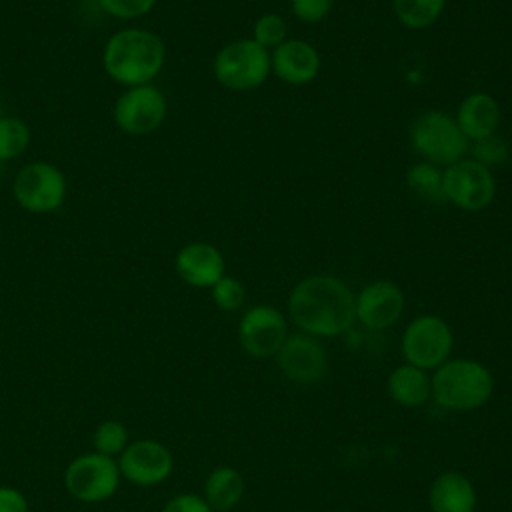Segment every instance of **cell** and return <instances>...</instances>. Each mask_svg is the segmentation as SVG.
Instances as JSON below:
<instances>
[{"label": "cell", "mask_w": 512, "mask_h": 512, "mask_svg": "<svg viewBox=\"0 0 512 512\" xmlns=\"http://www.w3.org/2000/svg\"><path fill=\"white\" fill-rule=\"evenodd\" d=\"M30 128L22 118H0V162L18 158L30 144Z\"/></svg>", "instance_id": "obj_23"}, {"label": "cell", "mask_w": 512, "mask_h": 512, "mask_svg": "<svg viewBox=\"0 0 512 512\" xmlns=\"http://www.w3.org/2000/svg\"><path fill=\"white\" fill-rule=\"evenodd\" d=\"M406 184L412 190L414 196H418L424 202H444V190H442V168L434 166L430 162H416L406 172Z\"/></svg>", "instance_id": "obj_22"}, {"label": "cell", "mask_w": 512, "mask_h": 512, "mask_svg": "<svg viewBox=\"0 0 512 512\" xmlns=\"http://www.w3.org/2000/svg\"><path fill=\"white\" fill-rule=\"evenodd\" d=\"M214 78L232 92L260 88L270 72V52L252 38H238L222 46L214 56Z\"/></svg>", "instance_id": "obj_5"}, {"label": "cell", "mask_w": 512, "mask_h": 512, "mask_svg": "<svg viewBox=\"0 0 512 512\" xmlns=\"http://www.w3.org/2000/svg\"><path fill=\"white\" fill-rule=\"evenodd\" d=\"M98 6L120 20H132L148 14L158 0H96Z\"/></svg>", "instance_id": "obj_28"}, {"label": "cell", "mask_w": 512, "mask_h": 512, "mask_svg": "<svg viewBox=\"0 0 512 512\" xmlns=\"http://www.w3.org/2000/svg\"><path fill=\"white\" fill-rule=\"evenodd\" d=\"M432 378V398L452 412H468L484 406L494 390L492 372L478 360L448 358Z\"/></svg>", "instance_id": "obj_3"}, {"label": "cell", "mask_w": 512, "mask_h": 512, "mask_svg": "<svg viewBox=\"0 0 512 512\" xmlns=\"http://www.w3.org/2000/svg\"><path fill=\"white\" fill-rule=\"evenodd\" d=\"M502 110L498 100L488 92H472L468 94L456 110V124L466 136L468 142L486 138L496 134L500 126Z\"/></svg>", "instance_id": "obj_17"}, {"label": "cell", "mask_w": 512, "mask_h": 512, "mask_svg": "<svg viewBox=\"0 0 512 512\" xmlns=\"http://www.w3.org/2000/svg\"><path fill=\"white\" fill-rule=\"evenodd\" d=\"M176 274L194 288H212L224 276V256L210 242H188L174 258Z\"/></svg>", "instance_id": "obj_16"}, {"label": "cell", "mask_w": 512, "mask_h": 512, "mask_svg": "<svg viewBox=\"0 0 512 512\" xmlns=\"http://www.w3.org/2000/svg\"><path fill=\"white\" fill-rule=\"evenodd\" d=\"M404 292L392 280H374L354 294L356 320L368 330H386L404 312Z\"/></svg>", "instance_id": "obj_13"}, {"label": "cell", "mask_w": 512, "mask_h": 512, "mask_svg": "<svg viewBox=\"0 0 512 512\" xmlns=\"http://www.w3.org/2000/svg\"><path fill=\"white\" fill-rule=\"evenodd\" d=\"M386 388L396 404L404 408H418L432 396V378L426 370L404 362L388 374Z\"/></svg>", "instance_id": "obj_19"}, {"label": "cell", "mask_w": 512, "mask_h": 512, "mask_svg": "<svg viewBox=\"0 0 512 512\" xmlns=\"http://www.w3.org/2000/svg\"><path fill=\"white\" fill-rule=\"evenodd\" d=\"M468 152H472V160H476L482 166L492 170V166H498L508 160L510 146L504 138H500L498 134H492V136L470 142Z\"/></svg>", "instance_id": "obj_25"}, {"label": "cell", "mask_w": 512, "mask_h": 512, "mask_svg": "<svg viewBox=\"0 0 512 512\" xmlns=\"http://www.w3.org/2000/svg\"><path fill=\"white\" fill-rule=\"evenodd\" d=\"M446 0H392L398 22L408 30L430 28L444 12Z\"/></svg>", "instance_id": "obj_21"}, {"label": "cell", "mask_w": 512, "mask_h": 512, "mask_svg": "<svg viewBox=\"0 0 512 512\" xmlns=\"http://www.w3.org/2000/svg\"><path fill=\"white\" fill-rule=\"evenodd\" d=\"M166 46L162 38L144 28H124L112 34L102 52L106 74L126 88L150 84L162 70Z\"/></svg>", "instance_id": "obj_2"}, {"label": "cell", "mask_w": 512, "mask_h": 512, "mask_svg": "<svg viewBox=\"0 0 512 512\" xmlns=\"http://www.w3.org/2000/svg\"><path fill=\"white\" fill-rule=\"evenodd\" d=\"M212 300L214 304L224 312L238 310L246 300V288L244 284L234 276H222L212 288Z\"/></svg>", "instance_id": "obj_27"}, {"label": "cell", "mask_w": 512, "mask_h": 512, "mask_svg": "<svg viewBox=\"0 0 512 512\" xmlns=\"http://www.w3.org/2000/svg\"><path fill=\"white\" fill-rule=\"evenodd\" d=\"M334 0H290L292 14L306 24H316L328 18L332 12Z\"/></svg>", "instance_id": "obj_29"}, {"label": "cell", "mask_w": 512, "mask_h": 512, "mask_svg": "<svg viewBox=\"0 0 512 512\" xmlns=\"http://www.w3.org/2000/svg\"><path fill=\"white\" fill-rule=\"evenodd\" d=\"M118 470L138 486H154L172 472L170 450L154 440H138L122 450Z\"/></svg>", "instance_id": "obj_14"}, {"label": "cell", "mask_w": 512, "mask_h": 512, "mask_svg": "<svg viewBox=\"0 0 512 512\" xmlns=\"http://www.w3.org/2000/svg\"><path fill=\"white\" fill-rule=\"evenodd\" d=\"M288 336L286 316L270 304L248 308L238 324V340L246 354L254 358H272Z\"/></svg>", "instance_id": "obj_11"}, {"label": "cell", "mask_w": 512, "mask_h": 512, "mask_svg": "<svg viewBox=\"0 0 512 512\" xmlns=\"http://www.w3.org/2000/svg\"><path fill=\"white\" fill-rule=\"evenodd\" d=\"M454 334L448 322L436 314H422L408 322L402 334V356L422 370H436L450 358Z\"/></svg>", "instance_id": "obj_6"}, {"label": "cell", "mask_w": 512, "mask_h": 512, "mask_svg": "<svg viewBox=\"0 0 512 512\" xmlns=\"http://www.w3.org/2000/svg\"><path fill=\"white\" fill-rule=\"evenodd\" d=\"M162 512H214L208 502L196 494H178L174 496Z\"/></svg>", "instance_id": "obj_30"}, {"label": "cell", "mask_w": 512, "mask_h": 512, "mask_svg": "<svg viewBox=\"0 0 512 512\" xmlns=\"http://www.w3.org/2000/svg\"><path fill=\"white\" fill-rule=\"evenodd\" d=\"M0 512H28L26 498L14 488H0Z\"/></svg>", "instance_id": "obj_31"}, {"label": "cell", "mask_w": 512, "mask_h": 512, "mask_svg": "<svg viewBox=\"0 0 512 512\" xmlns=\"http://www.w3.org/2000/svg\"><path fill=\"white\" fill-rule=\"evenodd\" d=\"M410 146L424 162L446 168L466 158L470 142L458 128L454 116L440 110H426L410 126Z\"/></svg>", "instance_id": "obj_4"}, {"label": "cell", "mask_w": 512, "mask_h": 512, "mask_svg": "<svg viewBox=\"0 0 512 512\" xmlns=\"http://www.w3.org/2000/svg\"><path fill=\"white\" fill-rule=\"evenodd\" d=\"M244 496V478L232 466L214 468L204 482V500L214 512L232 510Z\"/></svg>", "instance_id": "obj_20"}, {"label": "cell", "mask_w": 512, "mask_h": 512, "mask_svg": "<svg viewBox=\"0 0 512 512\" xmlns=\"http://www.w3.org/2000/svg\"><path fill=\"white\" fill-rule=\"evenodd\" d=\"M286 38H288V26L280 14L268 12V14H262L260 18H256L254 28H252V40L256 44H260L266 50H270V48L274 50Z\"/></svg>", "instance_id": "obj_24"}, {"label": "cell", "mask_w": 512, "mask_h": 512, "mask_svg": "<svg viewBox=\"0 0 512 512\" xmlns=\"http://www.w3.org/2000/svg\"><path fill=\"white\" fill-rule=\"evenodd\" d=\"M12 194L20 208L32 214H46L62 206L66 198V178L50 162H30L22 166L12 182Z\"/></svg>", "instance_id": "obj_8"}, {"label": "cell", "mask_w": 512, "mask_h": 512, "mask_svg": "<svg viewBox=\"0 0 512 512\" xmlns=\"http://www.w3.org/2000/svg\"><path fill=\"white\" fill-rule=\"evenodd\" d=\"M166 98L152 84L126 88L114 104L116 126L130 136H146L154 132L166 118Z\"/></svg>", "instance_id": "obj_9"}, {"label": "cell", "mask_w": 512, "mask_h": 512, "mask_svg": "<svg viewBox=\"0 0 512 512\" xmlns=\"http://www.w3.org/2000/svg\"><path fill=\"white\" fill-rule=\"evenodd\" d=\"M274 358L280 372L300 386H314L328 372V354L320 338L300 330L286 336Z\"/></svg>", "instance_id": "obj_10"}, {"label": "cell", "mask_w": 512, "mask_h": 512, "mask_svg": "<svg viewBox=\"0 0 512 512\" xmlns=\"http://www.w3.org/2000/svg\"><path fill=\"white\" fill-rule=\"evenodd\" d=\"M442 190L444 202L466 212H478L492 204L496 180L490 168L472 158H462L442 168Z\"/></svg>", "instance_id": "obj_7"}, {"label": "cell", "mask_w": 512, "mask_h": 512, "mask_svg": "<svg viewBox=\"0 0 512 512\" xmlns=\"http://www.w3.org/2000/svg\"><path fill=\"white\" fill-rule=\"evenodd\" d=\"M288 316L300 332L316 338L340 336L356 320L354 292L338 276H306L288 294Z\"/></svg>", "instance_id": "obj_1"}, {"label": "cell", "mask_w": 512, "mask_h": 512, "mask_svg": "<svg viewBox=\"0 0 512 512\" xmlns=\"http://www.w3.org/2000/svg\"><path fill=\"white\" fill-rule=\"evenodd\" d=\"M118 464L100 452L74 458L64 474L68 492L82 502H100L114 494L118 486Z\"/></svg>", "instance_id": "obj_12"}, {"label": "cell", "mask_w": 512, "mask_h": 512, "mask_svg": "<svg viewBox=\"0 0 512 512\" xmlns=\"http://www.w3.org/2000/svg\"><path fill=\"white\" fill-rule=\"evenodd\" d=\"M270 72L290 86H304L318 76L320 54L302 38H286L270 52Z\"/></svg>", "instance_id": "obj_15"}, {"label": "cell", "mask_w": 512, "mask_h": 512, "mask_svg": "<svg viewBox=\"0 0 512 512\" xmlns=\"http://www.w3.org/2000/svg\"><path fill=\"white\" fill-rule=\"evenodd\" d=\"M92 442L100 454L114 456L126 448L128 430L124 424H120L116 420H106L96 428Z\"/></svg>", "instance_id": "obj_26"}, {"label": "cell", "mask_w": 512, "mask_h": 512, "mask_svg": "<svg viewBox=\"0 0 512 512\" xmlns=\"http://www.w3.org/2000/svg\"><path fill=\"white\" fill-rule=\"evenodd\" d=\"M428 504L432 512H474L476 488L466 474L448 470L432 480Z\"/></svg>", "instance_id": "obj_18"}]
</instances>
